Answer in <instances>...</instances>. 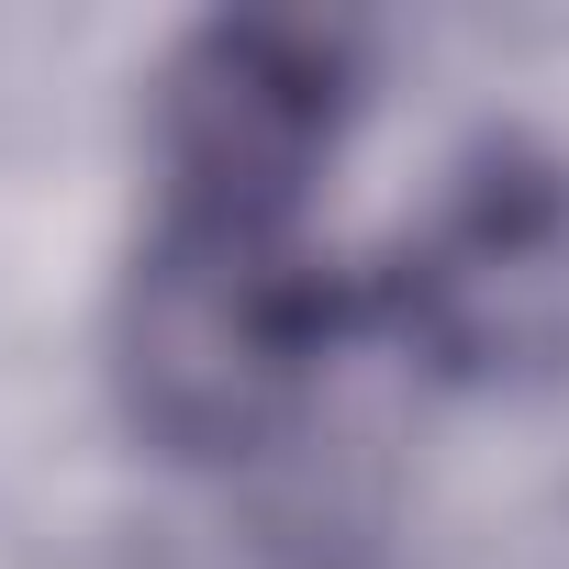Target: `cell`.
<instances>
[{
	"mask_svg": "<svg viewBox=\"0 0 569 569\" xmlns=\"http://www.w3.org/2000/svg\"><path fill=\"white\" fill-rule=\"evenodd\" d=\"M325 347H336V279L302 257V223L157 212L112 302L123 425L190 469L279 436Z\"/></svg>",
	"mask_w": 569,
	"mask_h": 569,
	"instance_id": "6da1fadb",
	"label": "cell"
},
{
	"mask_svg": "<svg viewBox=\"0 0 569 569\" xmlns=\"http://www.w3.org/2000/svg\"><path fill=\"white\" fill-rule=\"evenodd\" d=\"M380 313L458 391H536L569 369V157L491 134L402 234Z\"/></svg>",
	"mask_w": 569,
	"mask_h": 569,
	"instance_id": "7a4b0ae2",
	"label": "cell"
},
{
	"mask_svg": "<svg viewBox=\"0 0 569 569\" xmlns=\"http://www.w3.org/2000/svg\"><path fill=\"white\" fill-rule=\"evenodd\" d=\"M358 112V57L325 23L223 12L190 23L157 68V168L168 212H234V223H302L336 134Z\"/></svg>",
	"mask_w": 569,
	"mask_h": 569,
	"instance_id": "3957f363",
	"label": "cell"
}]
</instances>
